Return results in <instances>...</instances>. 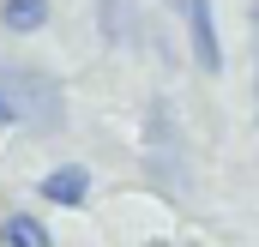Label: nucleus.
Wrapping results in <instances>:
<instances>
[{"mask_svg":"<svg viewBox=\"0 0 259 247\" xmlns=\"http://www.w3.org/2000/svg\"><path fill=\"white\" fill-rule=\"evenodd\" d=\"M0 91L12 97V109H18L24 127H36V133H61L66 103H61V85H55L49 72H36V66H24V61H0Z\"/></svg>","mask_w":259,"mask_h":247,"instance_id":"obj_1","label":"nucleus"},{"mask_svg":"<svg viewBox=\"0 0 259 247\" xmlns=\"http://www.w3.org/2000/svg\"><path fill=\"white\" fill-rule=\"evenodd\" d=\"M175 12H181V30H187V55L205 78H217L223 72V36H217V12H211V0H175Z\"/></svg>","mask_w":259,"mask_h":247,"instance_id":"obj_2","label":"nucleus"},{"mask_svg":"<svg viewBox=\"0 0 259 247\" xmlns=\"http://www.w3.org/2000/svg\"><path fill=\"white\" fill-rule=\"evenodd\" d=\"M49 205H61V211H72V205H84L91 199V169L84 163H55L49 175H42V187H36Z\"/></svg>","mask_w":259,"mask_h":247,"instance_id":"obj_3","label":"nucleus"},{"mask_svg":"<svg viewBox=\"0 0 259 247\" xmlns=\"http://www.w3.org/2000/svg\"><path fill=\"white\" fill-rule=\"evenodd\" d=\"M49 0H0V30L6 36H36L42 24H49Z\"/></svg>","mask_w":259,"mask_h":247,"instance_id":"obj_4","label":"nucleus"},{"mask_svg":"<svg viewBox=\"0 0 259 247\" xmlns=\"http://www.w3.org/2000/svg\"><path fill=\"white\" fill-rule=\"evenodd\" d=\"M0 247H55V235H49V223L36 211H12L0 223Z\"/></svg>","mask_w":259,"mask_h":247,"instance_id":"obj_5","label":"nucleus"},{"mask_svg":"<svg viewBox=\"0 0 259 247\" xmlns=\"http://www.w3.org/2000/svg\"><path fill=\"white\" fill-rule=\"evenodd\" d=\"M97 24H103V43H109V49L133 43V30H139V18H133V0H97Z\"/></svg>","mask_w":259,"mask_h":247,"instance_id":"obj_6","label":"nucleus"},{"mask_svg":"<svg viewBox=\"0 0 259 247\" xmlns=\"http://www.w3.org/2000/svg\"><path fill=\"white\" fill-rule=\"evenodd\" d=\"M18 121V109H12V97H6V91H0V133H6V127Z\"/></svg>","mask_w":259,"mask_h":247,"instance_id":"obj_7","label":"nucleus"},{"mask_svg":"<svg viewBox=\"0 0 259 247\" xmlns=\"http://www.w3.org/2000/svg\"><path fill=\"white\" fill-rule=\"evenodd\" d=\"M253 85H259V66H253Z\"/></svg>","mask_w":259,"mask_h":247,"instance_id":"obj_8","label":"nucleus"}]
</instances>
